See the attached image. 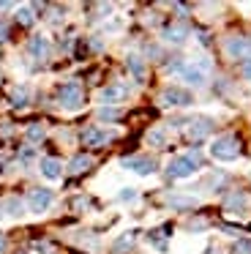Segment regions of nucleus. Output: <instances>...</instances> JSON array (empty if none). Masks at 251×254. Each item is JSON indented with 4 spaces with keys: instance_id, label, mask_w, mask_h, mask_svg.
I'll list each match as a JSON object with an SVG mask.
<instances>
[{
    "instance_id": "obj_1",
    "label": "nucleus",
    "mask_w": 251,
    "mask_h": 254,
    "mask_svg": "<svg viewBox=\"0 0 251 254\" xmlns=\"http://www.w3.org/2000/svg\"><path fill=\"white\" fill-rule=\"evenodd\" d=\"M210 153H213V159H218V161H232V159H238L240 145L235 137H218L216 142L210 145Z\"/></svg>"
},
{
    "instance_id": "obj_2",
    "label": "nucleus",
    "mask_w": 251,
    "mask_h": 254,
    "mask_svg": "<svg viewBox=\"0 0 251 254\" xmlns=\"http://www.w3.org/2000/svg\"><path fill=\"white\" fill-rule=\"evenodd\" d=\"M196 159L194 156H175L172 161H169V167H167V172L172 178H191L196 172Z\"/></svg>"
},
{
    "instance_id": "obj_3",
    "label": "nucleus",
    "mask_w": 251,
    "mask_h": 254,
    "mask_svg": "<svg viewBox=\"0 0 251 254\" xmlns=\"http://www.w3.org/2000/svg\"><path fill=\"white\" fill-rule=\"evenodd\" d=\"M60 104H63L65 110H76V107L82 104V88H79V82H65L63 88H60Z\"/></svg>"
},
{
    "instance_id": "obj_4",
    "label": "nucleus",
    "mask_w": 251,
    "mask_h": 254,
    "mask_svg": "<svg viewBox=\"0 0 251 254\" xmlns=\"http://www.w3.org/2000/svg\"><path fill=\"white\" fill-rule=\"evenodd\" d=\"M224 50H227L229 58H249V52H251V39H249V36H232V39H227Z\"/></svg>"
},
{
    "instance_id": "obj_5",
    "label": "nucleus",
    "mask_w": 251,
    "mask_h": 254,
    "mask_svg": "<svg viewBox=\"0 0 251 254\" xmlns=\"http://www.w3.org/2000/svg\"><path fill=\"white\" fill-rule=\"evenodd\" d=\"M27 205H30L33 213H44V210L52 205V191H49V189H33V191L27 194Z\"/></svg>"
},
{
    "instance_id": "obj_6",
    "label": "nucleus",
    "mask_w": 251,
    "mask_h": 254,
    "mask_svg": "<svg viewBox=\"0 0 251 254\" xmlns=\"http://www.w3.org/2000/svg\"><path fill=\"white\" fill-rule=\"evenodd\" d=\"M158 101H161L164 107H188L191 104V96L186 93V90H180V88H167Z\"/></svg>"
},
{
    "instance_id": "obj_7",
    "label": "nucleus",
    "mask_w": 251,
    "mask_h": 254,
    "mask_svg": "<svg viewBox=\"0 0 251 254\" xmlns=\"http://www.w3.org/2000/svg\"><path fill=\"white\" fill-rule=\"evenodd\" d=\"M123 167L131 172H136V175H153L156 172V164H153L150 159H145V156H131V159H123Z\"/></svg>"
},
{
    "instance_id": "obj_8",
    "label": "nucleus",
    "mask_w": 251,
    "mask_h": 254,
    "mask_svg": "<svg viewBox=\"0 0 251 254\" xmlns=\"http://www.w3.org/2000/svg\"><path fill=\"white\" fill-rule=\"evenodd\" d=\"M180 77L188 85H194V88H202V85H205V71H202L199 66H180Z\"/></svg>"
},
{
    "instance_id": "obj_9",
    "label": "nucleus",
    "mask_w": 251,
    "mask_h": 254,
    "mask_svg": "<svg viewBox=\"0 0 251 254\" xmlns=\"http://www.w3.org/2000/svg\"><path fill=\"white\" fill-rule=\"evenodd\" d=\"M210 128H213V123H210V118H196V121H191V128H188V134H191V139H205L207 134H210Z\"/></svg>"
},
{
    "instance_id": "obj_10",
    "label": "nucleus",
    "mask_w": 251,
    "mask_h": 254,
    "mask_svg": "<svg viewBox=\"0 0 251 254\" xmlns=\"http://www.w3.org/2000/svg\"><path fill=\"white\" fill-rule=\"evenodd\" d=\"M41 175L47 178V181H58V178L63 175V164H60L58 159H44L41 161Z\"/></svg>"
},
{
    "instance_id": "obj_11",
    "label": "nucleus",
    "mask_w": 251,
    "mask_h": 254,
    "mask_svg": "<svg viewBox=\"0 0 251 254\" xmlns=\"http://www.w3.org/2000/svg\"><path fill=\"white\" fill-rule=\"evenodd\" d=\"M109 137H112V134H109V131H101V128H87V131H85V142L93 145V148H101V145H107Z\"/></svg>"
},
{
    "instance_id": "obj_12",
    "label": "nucleus",
    "mask_w": 251,
    "mask_h": 254,
    "mask_svg": "<svg viewBox=\"0 0 251 254\" xmlns=\"http://www.w3.org/2000/svg\"><path fill=\"white\" fill-rule=\"evenodd\" d=\"M27 50H30L33 58H44V55H47V50H49V44H47L44 36H33L30 44H27Z\"/></svg>"
},
{
    "instance_id": "obj_13",
    "label": "nucleus",
    "mask_w": 251,
    "mask_h": 254,
    "mask_svg": "<svg viewBox=\"0 0 251 254\" xmlns=\"http://www.w3.org/2000/svg\"><path fill=\"white\" fill-rule=\"evenodd\" d=\"M87 167H90V156H74L68 164V172H74V175H79V172H85Z\"/></svg>"
},
{
    "instance_id": "obj_14",
    "label": "nucleus",
    "mask_w": 251,
    "mask_h": 254,
    "mask_svg": "<svg viewBox=\"0 0 251 254\" xmlns=\"http://www.w3.org/2000/svg\"><path fill=\"white\" fill-rule=\"evenodd\" d=\"M164 39L172 41V44H180V41L186 39V28L183 25H175V28H167L164 30Z\"/></svg>"
},
{
    "instance_id": "obj_15",
    "label": "nucleus",
    "mask_w": 251,
    "mask_h": 254,
    "mask_svg": "<svg viewBox=\"0 0 251 254\" xmlns=\"http://www.w3.org/2000/svg\"><path fill=\"white\" fill-rule=\"evenodd\" d=\"M123 96H126V88H123V85H109V88L101 93V99H104V101H120Z\"/></svg>"
},
{
    "instance_id": "obj_16",
    "label": "nucleus",
    "mask_w": 251,
    "mask_h": 254,
    "mask_svg": "<svg viewBox=\"0 0 251 254\" xmlns=\"http://www.w3.org/2000/svg\"><path fill=\"white\" fill-rule=\"evenodd\" d=\"M96 118H98V121H118L120 110H118V107H101V110L96 112Z\"/></svg>"
},
{
    "instance_id": "obj_17",
    "label": "nucleus",
    "mask_w": 251,
    "mask_h": 254,
    "mask_svg": "<svg viewBox=\"0 0 251 254\" xmlns=\"http://www.w3.org/2000/svg\"><path fill=\"white\" fill-rule=\"evenodd\" d=\"M196 202H199L196 197H169V205H175V208H194Z\"/></svg>"
},
{
    "instance_id": "obj_18",
    "label": "nucleus",
    "mask_w": 251,
    "mask_h": 254,
    "mask_svg": "<svg viewBox=\"0 0 251 254\" xmlns=\"http://www.w3.org/2000/svg\"><path fill=\"white\" fill-rule=\"evenodd\" d=\"M164 139H167V134H164L161 128H153V131L147 134V142H150V145H156V148H161V145H164Z\"/></svg>"
},
{
    "instance_id": "obj_19",
    "label": "nucleus",
    "mask_w": 251,
    "mask_h": 254,
    "mask_svg": "<svg viewBox=\"0 0 251 254\" xmlns=\"http://www.w3.org/2000/svg\"><path fill=\"white\" fill-rule=\"evenodd\" d=\"M128 68H131V71H134V77H145V66H142V61H136V55H131L128 58Z\"/></svg>"
},
{
    "instance_id": "obj_20",
    "label": "nucleus",
    "mask_w": 251,
    "mask_h": 254,
    "mask_svg": "<svg viewBox=\"0 0 251 254\" xmlns=\"http://www.w3.org/2000/svg\"><path fill=\"white\" fill-rule=\"evenodd\" d=\"M27 139H30V142H41V139H44V128L38 126V123H33V126L27 128Z\"/></svg>"
},
{
    "instance_id": "obj_21",
    "label": "nucleus",
    "mask_w": 251,
    "mask_h": 254,
    "mask_svg": "<svg viewBox=\"0 0 251 254\" xmlns=\"http://www.w3.org/2000/svg\"><path fill=\"white\" fill-rule=\"evenodd\" d=\"M131 243H134V235H131V232H126V235L120 238L118 243H115V252H126V249H128Z\"/></svg>"
},
{
    "instance_id": "obj_22",
    "label": "nucleus",
    "mask_w": 251,
    "mask_h": 254,
    "mask_svg": "<svg viewBox=\"0 0 251 254\" xmlns=\"http://www.w3.org/2000/svg\"><path fill=\"white\" fill-rule=\"evenodd\" d=\"M19 22L22 25H33V22H36V17H33V8H19Z\"/></svg>"
},
{
    "instance_id": "obj_23",
    "label": "nucleus",
    "mask_w": 251,
    "mask_h": 254,
    "mask_svg": "<svg viewBox=\"0 0 251 254\" xmlns=\"http://www.w3.org/2000/svg\"><path fill=\"white\" fill-rule=\"evenodd\" d=\"M235 254H251V241H249V238L238 241V246H235Z\"/></svg>"
},
{
    "instance_id": "obj_24",
    "label": "nucleus",
    "mask_w": 251,
    "mask_h": 254,
    "mask_svg": "<svg viewBox=\"0 0 251 254\" xmlns=\"http://www.w3.org/2000/svg\"><path fill=\"white\" fill-rule=\"evenodd\" d=\"M8 213L11 216H19L22 210H19V199H8Z\"/></svg>"
},
{
    "instance_id": "obj_25",
    "label": "nucleus",
    "mask_w": 251,
    "mask_h": 254,
    "mask_svg": "<svg viewBox=\"0 0 251 254\" xmlns=\"http://www.w3.org/2000/svg\"><path fill=\"white\" fill-rule=\"evenodd\" d=\"M134 197H136L134 189H126V191H120V199H123V202H128V199H134Z\"/></svg>"
},
{
    "instance_id": "obj_26",
    "label": "nucleus",
    "mask_w": 251,
    "mask_h": 254,
    "mask_svg": "<svg viewBox=\"0 0 251 254\" xmlns=\"http://www.w3.org/2000/svg\"><path fill=\"white\" fill-rule=\"evenodd\" d=\"M14 99H16V104H25V99H27V90H16V93H14Z\"/></svg>"
},
{
    "instance_id": "obj_27",
    "label": "nucleus",
    "mask_w": 251,
    "mask_h": 254,
    "mask_svg": "<svg viewBox=\"0 0 251 254\" xmlns=\"http://www.w3.org/2000/svg\"><path fill=\"white\" fill-rule=\"evenodd\" d=\"M243 74H246V79H251V58L243 63Z\"/></svg>"
},
{
    "instance_id": "obj_28",
    "label": "nucleus",
    "mask_w": 251,
    "mask_h": 254,
    "mask_svg": "<svg viewBox=\"0 0 251 254\" xmlns=\"http://www.w3.org/2000/svg\"><path fill=\"white\" fill-rule=\"evenodd\" d=\"M5 39V25H0V41Z\"/></svg>"
},
{
    "instance_id": "obj_29",
    "label": "nucleus",
    "mask_w": 251,
    "mask_h": 254,
    "mask_svg": "<svg viewBox=\"0 0 251 254\" xmlns=\"http://www.w3.org/2000/svg\"><path fill=\"white\" fill-rule=\"evenodd\" d=\"M3 246H5V241H3V238H0V252H3Z\"/></svg>"
}]
</instances>
